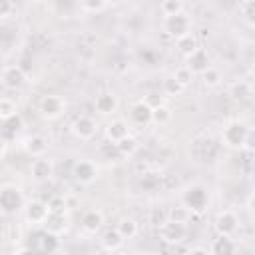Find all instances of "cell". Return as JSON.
Listing matches in <instances>:
<instances>
[{"mask_svg": "<svg viewBox=\"0 0 255 255\" xmlns=\"http://www.w3.org/2000/svg\"><path fill=\"white\" fill-rule=\"evenodd\" d=\"M181 199H183V205L189 207L193 213H203L209 205V189L203 183H191L185 187Z\"/></svg>", "mask_w": 255, "mask_h": 255, "instance_id": "6da1fadb", "label": "cell"}, {"mask_svg": "<svg viewBox=\"0 0 255 255\" xmlns=\"http://www.w3.org/2000/svg\"><path fill=\"white\" fill-rule=\"evenodd\" d=\"M0 207H2L4 215H12V213L20 211L22 207H26L24 193L20 191V187H16L12 183L2 185V189H0Z\"/></svg>", "mask_w": 255, "mask_h": 255, "instance_id": "7a4b0ae2", "label": "cell"}, {"mask_svg": "<svg viewBox=\"0 0 255 255\" xmlns=\"http://www.w3.org/2000/svg\"><path fill=\"white\" fill-rule=\"evenodd\" d=\"M247 126L243 124V122H229L225 128H223V131H221V141L227 145V147H231V149H241L243 147V143H245V135H247Z\"/></svg>", "mask_w": 255, "mask_h": 255, "instance_id": "3957f363", "label": "cell"}, {"mask_svg": "<svg viewBox=\"0 0 255 255\" xmlns=\"http://www.w3.org/2000/svg\"><path fill=\"white\" fill-rule=\"evenodd\" d=\"M189 30H191V20H189V16H187L185 12L175 14V16H165V18H163V32H165L167 36L175 38V40H179V38L191 34Z\"/></svg>", "mask_w": 255, "mask_h": 255, "instance_id": "277c9868", "label": "cell"}, {"mask_svg": "<svg viewBox=\"0 0 255 255\" xmlns=\"http://www.w3.org/2000/svg\"><path fill=\"white\" fill-rule=\"evenodd\" d=\"M38 112L44 120H58L66 112V102L60 96H44L38 104Z\"/></svg>", "mask_w": 255, "mask_h": 255, "instance_id": "5b68a950", "label": "cell"}, {"mask_svg": "<svg viewBox=\"0 0 255 255\" xmlns=\"http://www.w3.org/2000/svg\"><path fill=\"white\" fill-rule=\"evenodd\" d=\"M50 207H48V201H40V199H32L26 203L24 207V217L30 225H44L46 219L50 217Z\"/></svg>", "mask_w": 255, "mask_h": 255, "instance_id": "8992f818", "label": "cell"}, {"mask_svg": "<svg viewBox=\"0 0 255 255\" xmlns=\"http://www.w3.org/2000/svg\"><path fill=\"white\" fill-rule=\"evenodd\" d=\"M161 241L169 243V245H177L185 239V233H187V227L181 225V223H175V221H167L163 227L157 229Z\"/></svg>", "mask_w": 255, "mask_h": 255, "instance_id": "52a82bcc", "label": "cell"}, {"mask_svg": "<svg viewBox=\"0 0 255 255\" xmlns=\"http://www.w3.org/2000/svg\"><path fill=\"white\" fill-rule=\"evenodd\" d=\"M2 86L8 88V90H18L24 82H26V72L18 66V64H10V66H4L2 70Z\"/></svg>", "mask_w": 255, "mask_h": 255, "instance_id": "ba28073f", "label": "cell"}, {"mask_svg": "<svg viewBox=\"0 0 255 255\" xmlns=\"http://www.w3.org/2000/svg\"><path fill=\"white\" fill-rule=\"evenodd\" d=\"M239 219L231 209H223L215 215V229L219 235H233L237 231Z\"/></svg>", "mask_w": 255, "mask_h": 255, "instance_id": "9c48e42d", "label": "cell"}, {"mask_svg": "<svg viewBox=\"0 0 255 255\" xmlns=\"http://www.w3.org/2000/svg\"><path fill=\"white\" fill-rule=\"evenodd\" d=\"M96 122L90 116H78L72 122V131L78 139H92L96 135Z\"/></svg>", "mask_w": 255, "mask_h": 255, "instance_id": "30bf717a", "label": "cell"}, {"mask_svg": "<svg viewBox=\"0 0 255 255\" xmlns=\"http://www.w3.org/2000/svg\"><path fill=\"white\" fill-rule=\"evenodd\" d=\"M74 177H76V181H80V183H84V185H90V183H94L96 181V177H98V167L92 163V161H88V159H80L76 165H74Z\"/></svg>", "mask_w": 255, "mask_h": 255, "instance_id": "8fae6325", "label": "cell"}, {"mask_svg": "<svg viewBox=\"0 0 255 255\" xmlns=\"http://www.w3.org/2000/svg\"><path fill=\"white\" fill-rule=\"evenodd\" d=\"M30 173L36 181H48L52 175H54V163L52 159H48L46 155L44 157H36L30 165Z\"/></svg>", "mask_w": 255, "mask_h": 255, "instance_id": "7c38bea8", "label": "cell"}, {"mask_svg": "<svg viewBox=\"0 0 255 255\" xmlns=\"http://www.w3.org/2000/svg\"><path fill=\"white\" fill-rule=\"evenodd\" d=\"M42 227H44L46 233L60 237L68 229V215L66 213H50V217L46 219V223Z\"/></svg>", "mask_w": 255, "mask_h": 255, "instance_id": "4fadbf2b", "label": "cell"}, {"mask_svg": "<svg viewBox=\"0 0 255 255\" xmlns=\"http://www.w3.org/2000/svg\"><path fill=\"white\" fill-rule=\"evenodd\" d=\"M235 251H237V245L231 239V235H217L209 247L211 255H235Z\"/></svg>", "mask_w": 255, "mask_h": 255, "instance_id": "5bb4252c", "label": "cell"}, {"mask_svg": "<svg viewBox=\"0 0 255 255\" xmlns=\"http://www.w3.org/2000/svg\"><path fill=\"white\" fill-rule=\"evenodd\" d=\"M128 135H129V128H128V124L124 120H114V122H110L106 126V137L112 143H120Z\"/></svg>", "mask_w": 255, "mask_h": 255, "instance_id": "9a60e30c", "label": "cell"}, {"mask_svg": "<svg viewBox=\"0 0 255 255\" xmlns=\"http://www.w3.org/2000/svg\"><path fill=\"white\" fill-rule=\"evenodd\" d=\"M185 66L191 70V74H203V72H207L211 68L209 66V56H207V52L203 48H199L195 54H191L187 58V64Z\"/></svg>", "mask_w": 255, "mask_h": 255, "instance_id": "2e32d148", "label": "cell"}, {"mask_svg": "<svg viewBox=\"0 0 255 255\" xmlns=\"http://www.w3.org/2000/svg\"><path fill=\"white\" fill-rule=\"evenodd\" d=\"M24 149H26V153L32 155L34 159H36V157H44L46 151H48V141H46V137H42V135H30V137H26V141H24Z\"/></svg>", "mask_w": 255, "mask_h": 255, "instance_id": "e0dca14e", "label": "cell"}, {"mask_svg": "<svg viewBox=\"0 0 255 255\" xmlns=\"http://www.w3.org/2000/svg\"><path fill=\"white\" fill-rule=\"evenodd\" d=\"M100 243H102V247L106 251H118L124 245V235L118 231V227H112V229H106L102 233Z\"/></svg>", "mask_w": 255, "mask_h": 255, "instance_id": "ac0fdd59", "label": "cell"}, {"mask_svg": "<svg viewBox=\"0 0 255 255\" xmlns=\"http://www.w3.org/2000/svg\"><path fill=\"white\" fill-rule=\"evenodd\" d=\"M96 106V112L102 114V116H108V114H114L118 110V98L114 94H100L94 102Z\"/></svg>", "mask_w": 255, "mask_h": 255, "instance_id": "d6986e66", "label": "cell"}, {"mask_svg": "<svg viewBox=\"0 0 255 255\" xmlns=\"http://www.w3.org/2000/svg\"><path fill=\"white\" fill-rule=\"evenodd\" d=\"M102 225H104V215H102V211L90 209V211L84 213V217H82V227H84L88 233H96Z\"/></svg>", "mask_w": 255, "mask_h": 255, "instance_id": "ffe728a7", "label": "cell"}, {"mask_svg": "<svg viewBox=\"0 0 255 255\" xmlns=\"http://www.w3.org/2000/svg\"><path fill=\"white\" fill-rule=\"evenodd\" d=\"M151 108L149 106H145L143 102H137V104H133L131 106V110H129V116H131V120L135 122V124H139V126H145V124H149L151 122Z\"/></svg>", "mask_w": 255, "mask_h": 255, "instance_id": "44dd1931", "label": "cell"}, {"mask_svg": "<svg viewBox=\"0 0 255 255\" xmlns=\"http://www.w3.org/2000/svg\"><path fill=\"white\" fill-rule=\"evenodd\" d=\"M175 46H177V50H179L185 58H189L191 54H195V52L199 50V40H197L195 34H187V36L175 40Z\"/></svg>", "mask_w": 255, "mask_h": 255, "instance_id": "7402d4cb", "label": "cell"}, {"mask_svg": "<svg viewBox=\"0 0 255 255\" xmlns=\"http://www.w3.org/2000/svg\"><path fill=\"white\" fill-rule=\"evenodd\" d=\"M118 231L124 235V239H133L137 235L139 227H137V221L133 217H122L118 223Z\"/></svg>", "mask_w": 255, "mask_h": 255, "instance_id": "603a6c76", "label": "cell"}, {"mask_svg": "<svg viewBox=\"0 0 255 255\" xmlns=\"http://www.w3.org/2000/svg\"><path fill=\"white\" fill-rule=\"evenodd\" d=\"M191 215H193V211L189 207H185L183 203L169 209V221H175V223H181V225H187Z\"/></svg>", "mask_w": 255, "mask_h": 255, "instance_id": "cb8c5ba5", "label": "cell"}, {"mask_svg": "<svg viewBox=\"0 0 255 255\" xmlns=\"http://www.w3.org/2000/svg\"><path fill=\"white\" fill-rule=\"evenodd\" d=\"M36 243H38L40 251H42V253H48V255L58 249V237H56V235H50V233H46V231L36 237Z\"/></svg>", "mask_w": 255, "mask_h": 255, "instance_id": "d4e9b609", "label": "cell"}, {"mask_svg": "<svg viewBox=\"0 0 255 255\" xmlns=\"http://www.w3.org/2000/svg\"><path fill=\"white\" fill-rule=\"evenodd\" d=\"M249 94H251V86L245 80H237V82H233L229 86V96L233 100H245Z\"/></svg>", "mask_w": 255, "mask_h": 255, "instance_id": "484cf974", "label": "cell"}, {"mask_svg": "<svg viewBox=\"0 0 255 255\" xmlns=\"http://www.w3.org/2000/svg\"><path fill=\"white\" fill-rule=\"evenodd\" d=\"M167 221H169V209H163V207H151V211H149V223H151L155 229L163 227Z\"/></svg>", "mask_w": 255, "mask_h": 255, "instance_id": "4316f807", "label": "cell"}, {"mask_svg": "<svg viewBox=\"0 0 255 255\" xmlns=\"http://www.w3.org/2000/svg\"><path fill=\"white\" fill-rule=\"evenodd\" d=\"M14 116H18V106H16V102L10 100V98H2V100H0V118H2V122H8V120L14 118Z\"/></svg>", "mask_w": 255, "mask_h": 255, "instance_id": "83f0119b", "label": "cell"}, {"mask_svg": "<svg viewBox=\"0 0 255 255\" xmlns=\"http://www.w3.org/2000/svg\"><path fill=\"white\" fill-rule=\"evenodd\" d=\"M239 12H241V18L255 28V0H245L239 4Z\"/></svg>", "mask_w": 255, "mask_h": 255, "instance_id": "f1b7e54d", "label": "cell"}, {"mask_svg": "<svg viewBox=\"0 0 255 255\" xmlns=\"http://www.w3.org/2000/svg\"><path fill=\"white\" fill-rule=\"evenodd\" d=\"M108 6H110V2H104V0H84V2L78 4V8L82 12H92V14L104 12Z\"/></svg>", "mask_w": 255, "mask_h": 255, "instance_id": "f546056e", "label": "cell"}, {"mask_svg": "<svg viewBox=\"0 0 255 255\" xmlns=\"http://www.w3.org/2000/svg\"><path fill=\"white\" fill-rule=\"evenodd\" d=\"M185 8V4L181 0H165L161 2V12L163 16H175V14H181Z\"/></svg>", "mask_w": 255, "mask_h": 255, "instance_id": "4dcf8cb0", "label": "cell"}, {"mask_svg": "<svg viewBox=\"0 0 255 255\" xmlns=\"http://www.w3.org/2000/svg\"><path fill=\"white\" fill-rule=\"evenodd\" d=\"M169 120H171V110L167 106H159L151 112V122L157 126H165Z\"/></svg>", "mask_w": 255, "mask_h": 255, "instance_id": "1f68e13d", "label": "cell"}, {"mask_svg": "<svg viewBox=\"0 0 255 255\" xmlns=\"http://www.w3.org/2000/svg\"><path fill=\"white\" fill-rule=\"evenodd\" d=\"M118 145V149H120V153L122 155H133L135 151H137V139L135 137H131V135H128L126 139H122L120 143H116Z\"/></svg>", "mask_w": 255, "mask_h": 255, "instance_id": "d6a6232c", "label": "cell"}, {"mask_svg": "<svg viewBox=\"0 0 255 255\" xmlns=\"http://www.w3.org/2000/svg\"><path fill=\"white\" fill-rule=\"evenodd\" d=\"M201 80H203V84L207 86V88H215L219 82H221V72L217 70V68H209L207 72H203L201 74Z\"/></svg>", "mask_w": 255, "mask_h": 255, "instance_id": "836d02e7", "label": "cell"}, {"mask_svg": "<svg viewBox=\"0 0 255 255\" xmlns=\"http://www.w3.org/2000/svg\"><path fill=\"white\" fill-rule=\"evenodd\" d=\"M183 90H185V88H183V86H181L173 76H171V78H167V80L163 82V92H165L167 96H181V94H183Z\"/></svg>", "mask_w": 255, "mask_h": 255, "instance_id": "e575fe53", "label": "cell"}, {"mask_svg": "<svg viewBox=\"0 0 255 255\" xmlns=\"http://www.w3.org/2000/svg\"><path fill=\"white\" fill-rule=\"evenodd\" d=\"M173 78H175L183 88H187V86L191 84V80H193V74H191V70H189L187 66H179V68L175 70Z\"/></svg>", "mask_w": 255, "mask_h": 255, "instance_id": "d590c367", "label": "cell"}, {"mask_svg": "<svg viewBox=\"0 0 255 255\" xmlns=\"http://www.w3.org/2000/svg\"><path fill=\"white\" fill-rule=\"evenodd\" d=\"M48 207H50L52 213H66L68 203H66V199L62 195H54V197L48 199Z\"/></svg>", "mask_w": 255, "mask_h": 255, "instance_id": "8d00e7d4", "label": "cell"}, {"mask_svg": "<svg viewBox=\"0 0 255 255\" xmlns=\"http://www.w3.org/2000/svg\"><path fill=\"white\" fill-rule=\"evenodd\" d=\"M22 126H24V120H22V116H20V114H18V116H14V118H10L8 122H4V128H6V131H10V133L20 131V129H22Z\"/></svg>", "mask_w": 255, "mask_h": 255, "instance_id": "74e56055", "label": "cell"}, {"mask_svg": "<svg viewBox=\"0 0 255 255\" xmlns=\"http://www.w3.org/2000/svg\"><path fill=\"white\" fill-rule=\"evenodd\" d=\"M145 106H149L151 110H155V108H159V106H163V98L157 94V92H149L143 100H141Z\"/></svg>", "mask_w": 255, "mask_h": 255, "instance_id": "f35d334b", "label": "cell"}, {"mask_svg": "<svg viewBox=\"0 0 255 255\" xmlns=\"http://www.w3.org/2000/svg\"><path fill=\"white\" fill-rule=\"evenodd\" d=\"M100 151H102L106 157H110V159H112V157H120V155H122V153H120V149H118V145H116V143H112V141H110V143H104V145L100 147Z\"/></svg>", "mask_w": 255, "mask_h": 255, "instance_id": "ab89813d", "label": "cell"}, {"mask_svg": "<svg viewBox=\"0 0 255 255\" xmlns=\"http://www.w3.org/2000/svg\"><path fill=\"white\" fill-rule=\"evenodd\" d=\"M243 149H247V151H255V128H249V129H247Z\"/></svg>", "mask_w": 255, "mask_h": 255, "instance_id": "60d3db41", "label": "cell"}, {"mask_svg": "<svg viewBox=\"0 0 255 255\" xmlns=\"http://www.w3.org/2000/svg\"><path fill=\"white\" fill-rule=\"evenodd\" d=\"M12 10H16V4L14 2H8V0L0 2V18H8V14Z\"/></svg>", "mask_w": 255, "mask_h": 255, "instance_id": "b9f144b4", "label": "cell"}, {"mask_svg": "<svg viewBox=\"0 0 255 255\" xmlns=\"http://www.w3.org/2000/svg\"><path fill=\"white\" fill-rule=\"evenodd\" d=\"M185 255H211V253H209V249H203V247H193V249H189Z\"/></svg>", "mask_w": 255, "mask_h": 255, "instance_id": "7bdbcfd3", "label": "cell"}, {"mask_svg": "<svg viewBox=\"0 0 255 255\" xmlns=\"http://www.w3.org/2000/svg\"><path fill=\"white\" fill-rule=\"evenodd\" d=\"M14 255H38V253L34 249H30V247H20V249L14 251Z\"/></svg>", "mask_w": 255, "mask_h": 255, "instance_id": "ee69618b", "label": "cell"}, {"mask_svg": "<svg viewBox=\"0 0 255 255\" xmlns=\"http://www.w3.org/2000/svg\"><path fill=\"white\" fill-rule=\"evenodd\" d=\"M247 207L251 209V213H255V191L249 195V199H247Z\"/></svg>", "mask_w": 255, "mask_h": 255, "instance_id": "f6af8a7d", "label": "cell"}, {"mask_svg": "<svg viewBox=\"0 0 255 255\" xmlns=\"http://www.w3.org/2000/svg\"><path fill=\"white\" fill-rule=\"evenodd\" d=\"M118 255H129V253H118Z\"/></svg>", "mask_w": 255, "mask_h": 255, "instance_id": "bcb514c9", "label": "cell"}, {"mask_svg": "<svg viewBox=\"0 0 255 255\" xmlns=\"http://www.w3.org/2000/svg\"><path fill=\"white\" fill-rule=\"evenodd\" d=\"M141 255H151V253H141Z\"/></svg>", "mask_w": 255, "mask_h": 255, "instance_id": "7dc6e473", "label": "cell"}]
</instances>
